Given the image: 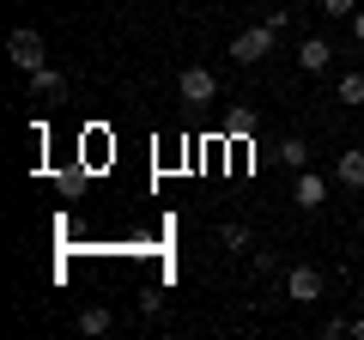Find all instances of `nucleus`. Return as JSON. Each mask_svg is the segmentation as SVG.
I'll return each mask as SVG.
<instances>
[{"label":"nucleus","instance_id":"obj_11","mask_svg":"<svg viewBox=\"0 0 364 340\" xmlns=\"http://www.w3.org/2000/svg\"><path fill=\"white\" fill-rule=\"evenodd\" d=\"M279 164H286V170H310V140H298V134L279 140Z\"/></svg>","mask_w":364,"mask_h":340},{"label":"nucleus","instance_id":"obj_3","mask_svg":"<svg viewBox=\"0 0 364 340\" xmlns=\"http://www.w3.org/2000/svg\"><path fill=\"white\" fill-rule=\"evenodd\" d=\"M176 92H182V104H213L219 97V79H213V67H182L176 73Z\"/></svg>","mask_w":364,"mask_h":340},{"label":"nucleus","instance_id":"obj_10","mask_svg":"<svg viewBox=\"0 0 364 340\" xmlns=\"http://www.w3.org/2000/svg\"><path fill=\"white\" fill-rule=\"evenodd\" d=\"M109 328H116V316H109L104 304H85V310H79V334H109Z\"/></svg>","mask_w":364,"mask_h":340},{"label":"nucleus","instance_id":"obj_8","mask_svg":"<svg viewBox=\"0 0 364 340\" xmlns=\"http://www.w3.org/2000/svg\"><path fill=\"white\" fill-rule=\"evenodd\" d=\"M255 128H261V116H255L249 104H231V110H225V134H237V140H249Z\"/></svg>","mask_w":364,"mask_h":340},{"label":"nucleus","instance_id":"obj_6","mask_svg":"<svg viewBox=\"0 0 364 340\" xmlns=\"http://www.w3.org/2000/svg\"><path fill=\"white\" fill-rule=\"evenodd\" d=\"M328 61H334V49H328L322 37H304L298 43V67H304V73H328Z\"/></svg>","mask_w":364,"mask_h":340},{"label":"nucleus","instance_id":"obj_14","mask_svg":"<svg viewBox=\"0 0 364 340\" xmlns=\"http://www.w3.org/2000/svg\"><path fill=\"white\" fill-rule=\"evenodd\" d=\"M322 13H328V18H346V25H352V13H358V0H322Z\"/></svg>","mask_w":364,"mask_h":340},{"label":"nucleus","instance_id":"obj_16","mask_svg":"<svg viewBox=\"0 0 364 340\" xmlns=\"http://www.w3.org/2000/svg\"><path fill=\"white\" fill-rule=\"evenodd\" d=\"M352 334H358V340H364V316H352Z\"/></svg>","mask_w":364,"mask_h":340},{"label":"nucleus","instance_id":"obj_7","mask_svg":"<svg viewBox=\"0 0 364 340\" xmlns=\"http://www.w3.org/2000/svg\"><path fill=\"white\" fill-rule=\"evenodd\" d=\"M31 97H67V73L37 67V73H31Z\"/></svg>","mask_w":364,"mask_h":340},{"label":"nucleus","instance_id":"obj_15","mask_svg":"<svg viewBox=\"0 0 364 340\" xmlns=\"http://www.w3.org/2000/svg\"><path fill=\"white\" fill-rule=\"evenodd\" d=\"M352 37L364 43V6H358V13H352Z\"/></svg>","mask_w":364,"mask_h":340},{"label":"nucleus","instance_id":"obj_2","mask_svg":"<svg viewBox=\"0 0 364 340\" xmlns=\"http://www.w3.org/2000/svg\"><path fill=\"white\" fill-rule=\"evenodd\" d=\"M6 55H13V67H18L25 79L37 73V67H49V49H43V37H37L31 25H18L13 37H6Z\"/></svg>","mask_w":364,"mask_h":340},{"label":"nucleus","instance_id":"obj_4","mask_svg":"<svg viewBox=\"0 0 364 340\" xmlns=\"http://www.w3.org/2000/svg\"><path fill=\"white\" fill-rule=\"evenodd\" d=\"M286 298L291 304H316V298H322V267H310V262L291 267V274H286Z\"/></svg>","mask_w":364,"mask_h":340},{"label":"nucleus","instance_id":"obj_13","mask_svg":"<svg viewBox=\"0 0 364 340\" xmlns=\"http://www.w3.org/2000/svg\"><path fill=\"white\" fill-rule=\"evenodd\" d=\"M219 243H225V249H249V225H237V219L219 225Z\"/></svg>","mask_w":364,"mask_h":340},{"label":"nucleus","instance_id":"obj_5","mask_svg":"<svg viewBox=\"0 0 364 340\" xmlns=\"http://www.w3.org/2000/svg\"><path fill=\"white\" fill-rule=\"evenodd\" d=\"M291 201H298L304 213H316L328 201V176H316V170H298V183H291Z\"/></svg>","mask_w":364,"mask_h":340},{"label":"nucleus","instance_id":"obj_12","mask_svg":"<svg viewBox=\"0 0 364 340\" xmlns=\"http://www.w3.org/2000/svg\"><path fill=\"white\" fill-rule=\"evenodd\" d=\"M334 97H340V104H364V73H340Z\"/></svg>","mask_w":364,"mask_h":340},{"label":"nucleus","instance_id":"obj_9","mask_svg":"<svg viewBox=\"0 0 364 340\" xmlns=\"http://www.w3.org/2000/svg\"><path fill=\"white\" fill-rule=\"evenodd\" d=\"M334 176H340V188H364V152H340Z\"/></svg>","mask_w":364,"mask_h":340},{"label":"nucleus","instance_id":"obj_1","mask_svg":"<svg viewBox=\"0 0 364 340\" xmlns=\"http://www.w3.org/2000/svg\"><path fill=\"white\" fill-rule=\"evenodd\" d=\"M273 43H279V31L261 18V25H249V31H237V37H231V61L237 67H255V61H267V55H273Z\"/></svg>","mask_w":364,"mask_h":340}]
</instances>
